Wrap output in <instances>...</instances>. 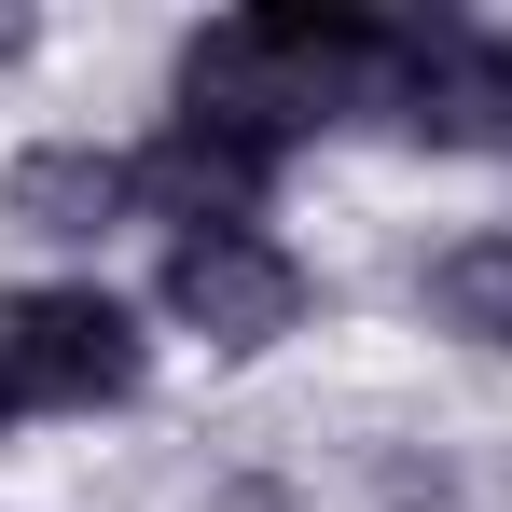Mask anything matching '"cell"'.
<instances>
[{
  "mask_svg": "<svg viewBox=\"0 0 512 512\" xmlns=\"http://www.w3.org/2000/svg\"><path fill=\"white\" fill-rule=\"evenodd\" d=\"M429 319L512 360V236H471V250H443V263H429Z\"/></svg>",
  "mask_w": 512,
  "mask_h": 512,
  "instance_id": "obj_7",
  "label": "cell"
},
{
  "mask_svg": "<svg viewBox=\"0 0 512 512\" xmlns=\"http://www.w3.org/2000/svg\"><path fill=\"white\" fill-rule=\"evenodd\" d=\"M263 194H277V153L263 139H222V125H180L139 153V208L180 222V236H222V222H263Z\"/></svg>",
  "mask_w": 512,
  "mask_h": 512,
  "instance_id": "obj_5",
  "label": "cell"
},
{
  "mask_svg": "<svg viewBox=\"0 0 512 512\" xmlns=\"http://www.w3.org/2000/svg\"><path fill=\"white\" fill-rule=\"evenodd\" d=\"M402 70V14H360V0H263L180 42V125H222V139H319L346 111H388Z\"/></svg>",
  "mask_w": 512,
  "mask_h": 512,
  "instance_id": "obj_1",
  "label": "cell"
},
{
  "mask_svg": "<svg viewBox=\"0 0 512 512\" xmlns=\"http://www.w3.org/2000/svg\"><path fill=\"white\" fill-rule=\"evenodd\" d=\"M429 153H512V28H471V14H402V70H388V111Z\"/></svg>",
  "mask_w": 512,
  "mask_h": 512,
  "instance_id": "obj_4",
  "label": "cell"
},
{
  "mask_svg": "<svg viewBox=\"0 0 512 512\" xmlns=\"http://www.w3.org/2000/svg\"><path fill=\"white\" fill-rule=\"evenodd\" d=\"M139 208V153H97V139H42V153H14L0 167V222L14 236H111Z\"/></svg>",
  "mask_w": 512,
  "mask_h": 512,
  "instance_id": "obj_6",
  "label": "cell"
},
{
  "mask_svg": "<svg viewBox=\"0 0 512 512\" xmlns=\"http://www.w3.org/2000/svg\"><path fill=\"white\" fill-rule=\"evenodd\" d=\"M14 42H28V28H14V14H0V56H14Z\"/></svg>",
  "mask_w": 512,
  "mask_h": 512,
  "instance_id": "obj_8",
  "label": "cell"
},
{
  "mask_svg": "<svg viewBox=\"0 0 512 512\" xmlns=\"http://www.w3.org/2000/svg\"><path fill=\"white\" fill-rule=\"evenodd\" d=\"M153 374V333L84 291V277H28L0 291V429L14 416H97V402H139Z\"/></svg>",
  "mask_w": 512,
  "mask_h": 512,
  "instance_id": "obj_2",
  "label": "cell"
},
{
  "mask_svg": "<svg viewBox=\"0 0 512 512\" xmlns=\"http://www.w3.org/2000/svg\"><path fill=\"white\" fill-rule=\"evenodd\" d=\"M153 305H167L180 333L208 346H277L305 333V305H319V277H305V250L291 236H263V222H222V236H167V277H153Z\"/></svg>",
  "mask_w": 512,
  "mask_h": 512,
  "instance_id": "obj_3",
  "label": "cell"
}]
</instances>
